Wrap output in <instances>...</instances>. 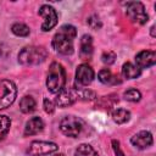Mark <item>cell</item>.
Returning a JSON list of instances; mask_svg holds the SVG:
<instances>
[{
	"instance_id": "obj_7",
	"label": "cell",
	"mask_w": 156,
	"mask_h": 156,
	"mask_svg": "<svg viewBox=\"0 0 156 156\" xmlns=\"http://www.w3.org/2000/svg\"><path fill=\"white\" fill-rule=\"evenodd\" d=\"M94 79V71L93 68L87 65L82 63L76 69V87L77 89H83L84 87H88Z\"/></svg>"
},
{
	"instance_id": "obj_6",
	"label": "cell",
	"mask_w": 156,
	"mask_h": 156,
	"mask_svg": "<svg viewBox=\"0 0 156 156\" xmlns=\"http://www.w3.org/2000/svg\"><path fill=\"white\" fill-rule=\"evenodd\" d=\"M0 85L2 87V90H4V94L0 98V110H4L13 104L17 95V88L15 83L10 79H2L0 82Z\"/></svg>"
},
{
	"instance_id": "obj_12",
	"label": "cell",
	"mask_w": 156,
	"mask_h": 156,
	"mask_svg": "<svg viewBox=\"0 0 156 156\" xmlns=\"http://www.w3.org/2000/svg\"><path fill=\"white\" fill-rule=\"evenodd\" d=\"M156 62V54L155 51L151 50H143L136 54L135 56V65L143 69V68H149L154 66Z\"/></svg>"
},
{
	"instance_id": "obj_2",
	"label": "cell",
	"mask_w": 156,
	"mask_h": 156,
	"mask_svg": "<svg viewBox=\"0 0 156 156\" xmlns=\"http://www.w3.org/2000/svg\"><path fill=\"white\" fill-rule=\"evenodd\" d=\"M65 84H66V71L63 66L58 62H52L49 67V72L46 77L48 90L52 94H57L60 90L65 88Z\"/></svg>"
},
{
	"instance_id": "obj_3",
	"label": "cell",
	"mask_w": 156,
	"mask_h": 156,
	"mask_svg": "<svg viewBox=\"0 0 156 156\" xmlns=\"http://www.w3.org/2000/svg\"><path fill=\"white\" fill-rule=\"evenodd\" d=\"M46 56H48V51L45 50L44 46L29 45V46H24L18 52V62L26 66H35L44 62Z\"/></svg>"
},
{
	"instance_id": "obj_8",
	"label": "cell",
	"mask_w": 156,
	"mask_h": 156,
	"mask_svg": "<svg viewBox=\"0 0 156 156\" xmlns=\"http://www.w3.org/2000/svg\"><path fill=\"white\" fill-rule=\"evenodd\" d=\"M57 149H58V146L55 143L35 140V141H32V144L28 149V154L30 156H46L52 152H56Z\"/></svg>"
},
{
	"instance_id": "obj_19",
	"label": "cell",
	"mask_w": 156,
	"mask_h": 156,
	"mask_svg": "<svg viewBox=\"0 0 156 156\" xmlns=\"http://www.w3.org/2000/svg\"><path fill=\"white\" fill-rule=\"evenodd\" d=\"M74 156H99L96 150L90 146L89 144H80L76 151H74Z\"/></svg>"
},
{
	"instance_id": "obj_1",
	"label": "cell",
	"mask_w": 156,
	"mask_h": 156,
	"mask_svg": "<svg viewBox=\"0 0 156 156\" xmlns=\"http://www.w3.org/2000/svg\"><path fill=\"white\" fill-rule=\"evenodd\" d=\"M77 35L76 27L72 24H63L52 38V48L62 55H71L74 51V38Z\"/></svg>"
},
{
	"instance_id": "obj_22",
	"label": "cell",
	"mask_w": 156,
	"mask_h": 156,
	"mask_svg": "<svg viewBox=\"0 0 156 156\" xmlns=\"http://www.w3.org/2000/svg\"><path fill=\"white\" fill-rule=\"evenodd\" d=\"M123 98L127 100V101H130V102H136V101H139L140 99H141V94H140V91L139 90H136V89H128V90H126L124 91V94H123Z\"/></svg>"
},
{
	"instance_id": "obj_27",
	"label": "cell",
	"mask_w": 156,
	"mask_h": 156,
	"mask_svg": "<svg viewBox=\"0 0 156 156\" xmlns=\"http://www.w3.org/2000/svg\"><path fill=\"white\" fill-rule=\"evenodd\" d=\"M112 147H113V151H115L116 156H124L123 151L119 147V141L118 140H112Z\"/></svg>"
},
{
	"instance_id": "obj_20",
	"label": "cell",
	"mask_w": 156,
	"mask_h": 156,
	"mask_svg": "<svg viewBox=\"0 0 156 156\" xmlns=\"http://www.w3.org/2000/svg\"><path fill=\"white\" fill-rule=\"evenodd\" d=\"M11 30L15 35L17 37H27L29 35L30 33V29L28 26H26L24 23H15L12 27H11Z\"/></svg>"
},
{
	"instance_id": "obj_4",
	"label": "cell",
	"mask_w": 156,
	"mask_h": 156,
	"mask_svg": "<svg viewBox=\"0 0 156 156\" xmlns=\"http://www.w3.org/2000/svg\"><path fill=\"white\" fill-rule=\"evenodd\" d=\"M126 13L128 18L136 24H145L149 20V16L145 11V7L139 1H128L126 4Z\"/></svg>"
},
{
	"instance_id": "obj_5",
	"label": "cell",
	"mask_w": 156,
	"mask_h": 156,
	"mask_svg": "<svg viewBox=\"0 0 156 156\" xmlns=\"http://www.w3.org/2000/svg\"><path fill=\"white\" fill-rule=\"evenodd\" d=\"M61 132L71 138H76L83 130V122L76 116H66L60 122Z\"/></svg>"
},
{
	"instance_id": "obj_23",
	"label": "cell",
	"mask_w": 156,
	"mask_h": 156,
	"mask_svg": "<svg viewBox=\"0 0 156 156\" xmlns=\"http://www.w3.org/2000/svg\"><path fill=\"white\" fill-rule=\"evenodd\" d=\"M115 60H116V54L112 52V51H105L101 55V61L105 65H111V63L115 62Z\"/></svg>"
},
{
	"instance_id": "obj_11",
	"label": "cell",
	"mask_w": 156,
	"mask_h": 156,
	"mask_svg": "<svg viewBox=\"0 0 156 156\" xmlns=\"http://www.w3.org/2000/svg\"><path fill=\"white\" fill-rule=\"evenodd\" d=\"M130 143L133 146H135L136 149H140V150H144L149 146L152 145L154 143V139H152V134L147 130H141L136 134H134L130 139Z\"/></svg>"
},
{
	"instance_id": "obj_10",
	"label": "cell",
	"mask_w": 156,
	"mask_h": 156,
	"mask_svg": "<svg viewBox=\"0 0 156 156\" xmlns=\"http://www.w3.org/2000/svg\"><path fill=\"white\" fill-rule=\"evenodd\" d=\"M78 100V90L74 88H63L55 98V104L58 107H67Z\"/></svg>"
},
{
	"instance_id": "obj_25",
	"label": "cell",
	"mask_w": 156,
	"mask_h": 156,
	"mask_svg": "<svg viewBox=\"0 0 156 156\" xmlns=\"http://www.w3.org/2000/svg\"><path fill=\"white\" fill-rule=\"evenodd\" d=\"M88 24H89L93 29H98V28L101 27V22H100V20H99V17H96V16H91V17H89V20H88Z\"/></svg>"
},
{
	"instance_id": "obj_15",
	"label": "cell",
	"mask_w": 156,
	"mask_h": 156,
	"mask_svg": "<svg viewBox=\"0 0 156 156\" xmlns=\"http://www.w3.org/2000/svg\"><path fill=\"white\" fill-rule=\"evenodd\" d=\"M98 78L102 84L115 85V84H119L121 83V79H118V76H115L108 68H102L98 73Z\"/></svg>"
},
{
	"instance_id": "obj_24",
	"label": "cell",
	"mask_w": 156,
	"mask_h": 156,
	"mask_svg": "<svg viewBox=\"0 0 156 156\" xmlns=\"http://www.w3.org/2000/svg\"><path fill=\"white\" fill-rule=\"evenodd\" d=\"M77 90H78V89H77ZM78 98H82L83 100H93V99L95 98V93L91 91V90H89V89H84V90H82L80 93H79V90H78Z\"/></svg>"
},
{
	"instance_id": "obj_18",
	"label": "cell",
	"mask_w": 156,
	"mask_h": 156,
	"mask_svg": "<svg viewBox=\"0 0 156 156\" xmlns=\"http://www.w3.org/2000/svg\"><path fill=\"white\" fill-rule=\"evenodd\" d=\"M112 119L117 124H123L127 123L130 119V112L126 108H117L112 112Z\"/></svg>"
},
{
	"instance_id": "obj_16",
	"label": "cell",
	"mask_w": 156,
	"mask_h": 156,
	"mask_svg": "<svg viewBox=\"0 0 156 156\" xmlns=\"http://www.w3.org/2000/svg\"><path fill=\"white\" fill-rule=\"evenodd\" d=\"M140 73H141V69L132 62H126L122 66V76L127 79H135L140 76Z\"/></svg>"
},
{
	"instance_id": "obj_9",
	"label": "cell",
	"mask_w": 156,
	"mask_h": 156,
	"mask_svg": "<svg viewBox=\"0 0 156 156\" xmlns=\"http://www.w3.org/2000/svg\"><path fill=\"white\" fill-rule=\"evenodd\" d=\"M39 15L44 18L43 24H41V30L43 32H49L56 26V23H57V12L52 6L41 5L40 9H39Z\"/></svg>"
},
{
	"instance_id": "obj_26",
	"label": "cell",
	"mask_w": 156,
	"mask_h": 156,
	"mask_svg": "<svg viewBox=\"0 0 156 156\" xmlns=\"http://www.w3.org/2000/svg\"><path fill=\"white\" fill-rule=\"evenodd\" d=\"M44 110H45L46 113H52L54 110H55V104L51 100H49V99L45 98L44 99Z\"/></svg>"
},
{
	"instance_id": "obj_13",
	"label": "cell",
	"mask_w": 156,
	"mask_h": 156,
	"mask_svg": "<svg viewBox=\"0 0 156 156\" xmlns=\"http://www.w3.org/2000/svg\"><path fill=\"white\" fill-rule=\"evenodd\" d=\"M44 129V122L40 117H32L27 121L24 127V135H34Z\"/></svg>"
},
{
	"instance_id": "obj_21",
	"label": "cell",
	"mask_w": 156,
	"mask_h": 156,
	"mask_svg": "<svg viewBox=\"0 0 156 156\" xmlns=\"http://www.w3.org/2000/svg\"><path fill=\"white\" fill-rule=\"evenodd\" d=\"M11 127V121L7 116L0 115V140L7 134L9 129Z\"/></svg>"
},
{
	"instance_id": "obj_28",
	"label": "cell",
	"mask_w": 156,
	"mask_h": 156,
	"mask_svg": "<svg viewBox=\"0 0 156 156\" xmlns=\"http://www.w3.org/2000/svg\"><path fill=\"white\" fill-rule=\"evenodd\" d=\"M54 156H65L63 154H56V155H54Z\"/></svg>"
},
{
	"instance_id": "obj_14",
	"label": "cell",
	"mask_w": 156,
	"mask_h": 156,
	"mask_svg": "<svg viewBox=\"0 0 156 156\" xmlns=\"http://www.w3.org/2000/svg\"><path fill=\"white\" fill-rule=\"evenodd\" d=\"M80 57L88 58L93 54V38L89 34H84L80 39Z\"/></svg>"
},
{
	"instance_id": "obj_17",
	"label": "cell",
	"mask_w": 156,
	"mask_h": 156,
	"mask_svg": "<svg viewBox=\"0 0 156 156\" xmlns=\"http://www.w3.org/2000/svg\"><path fill=\"white\" fill-rule=\"evenodd\" d=\"M35 107H37V102L30 95L23 96L20 101V110L23 113H32L33 111H35Z\"/></svg>"
}]
</instances>
